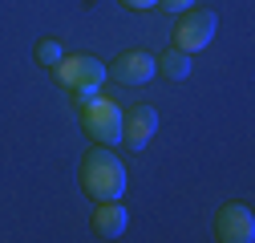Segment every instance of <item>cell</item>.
<instances>
[{
    "instance_id": "4",
    "label": "cell",
    "mask_w": 255,
    "mask_h": 243,
    "mask_svg": "<svg viewBox=\"0 0 255 243\" xmlns=\"http://www.w3.org/2000/svg\"><path fill=\"white\" fill-rule=\"evenodd\" d=\"M57 81L69 89V94H93V89H102V81H106V65L98 57H89V53H65L57 61Z\"/></svg>"
},
{
    "instance_id": "10",
    "label": "cell",
    "mask_w": 255,
    "mask_h": 243,
    "mask_svg": "<svg viewBox=\"0 0 255 243\" xmlns=\"http://www.w3.org/2000/svg\"><path fill=\"white\" fill-rule=\"evenodd\" d=\"M33 57H37V65H45V69H53L61 57H65V45H61L57 37H45V41H37V49H33Z\"/></svg>"
},
{
    "instance_id": "12",
    "label": "cell",
    "mask_w": 255,
    "mask_h": 243,
    "mask_svg": "<svg viewBox=\"0 0 255 243\" xmlns=\"http://www.w3.org/2000/svg\"><path fill=\"white\" fill-rule=\"evenodd\" d=\"M166 12H182V8H190V4H199V0H158Z\"/></svg>"
},
{
    "instance_id": "5",
    "label": "cell",
    "mask_w": 255,
    "mask_h": 243,
    "mask_svg": "<svg viewBox=\"0 0 255 243\" xmlns=\"http://www.w3.org/2000/svg\"><path fill=\"white\" fill-rule=\"evenodd\" d=\"M215 239L219 243H255V211L243 199H231L215 215Z\"/></svg>"
},
{
    "instance_id": "2",
    "label": "cell",
    "mask_w": 255,
    "mask_h": 243,
    "mask_svg": "<svg viewBox=\"0 0 255 243\" xmlns=\"http://www.w3.org/2000/svg\"><path fill=\"white\" fill-rule=\"evenodd\" d=\"M77 118H81V126L93 142H102V146H118L122 142V106L106 94H81L77 98Z\"/></svg>"
},
{
    "instance_id": "7",
    "label": "cell",
    "mask_w": 255,
    "mask_h": 243,
    "mask_svg": "<svg viewBox=\"0 0 255 243\" xmlns=\"http://www.w3.org/2000/svg\"><path fill=\"white\" fill-rule=\"evenodd\" d=\"M154 57L146 49H122L110 65H106V77H114L118 85H146L154 77Z\"/></svg>"
},
{
    "instance_id": "1",
    "label": "cell",
    "mask_w": 255,
    "mask_h": 243,
    "mask_svg": "<svg viewBox=\"0 0 255 243\" xmlns=\"http://www.w3.org/2000/svg\"><path fill=\"white\" fill-rule=\"evenodd\" d=\"M81 191L89 195V199H122L126 195V166H122V158L114 154L110 146H102V142H93L89 150H85V158H81Z\"/></svg>"
},
{
    "instance_id": "11",
    "label": "cell",
    "mask_w": 255,
    "mask_h": 243,
    "mask_svg": "<svg viewBox=\"0 0 255 243\" xmlns=\"http://www.w3.org/2000/svg\"><path fill=\"white\" fill-rule=\"evenodd\" d=\"M118 4L134 8V12H150V8H158V0H118Z\"/></svg>"
},
{
    "instance_id": "8",
    "label": "cell",
    "mask_w": 255,
    "mask_h": 243,
    "mask_svg": "<svg viewBox=\"0 0 255 243\" xmlns=\"http://www.w3.org/2000/svg\"><path fill=\"white\" fill-rule=\"evenodd\" d=\"M126 223H130V211L118 199H102L98 211H93V235H102V239H118L126 231Z\"/></svg>"
},
{
    "instance_id": "9",
    "label": "cell",
    "mask_w": 255,
    "mask_h": 243,
    "mask_svg": "<svg viewBox=\"0 0 255 243\" xmlns=\"http://www.w3.org/2000/svg\"><path fill=\"white\" fill-rule=\"evenodd\" d=\"M154 69L162 73V77H170V81H186L190 77V53H182V49H162L154 57Z\"/></svg>"
},
{
    "instance_id": "3",
    "label": "cell",
    "mask_w": 255,
    "mask_h": 243,
    "mask_svg": "<svg viewBox=\"0 0 255 243\" xmlns=\"http://www.w3.org/2000/svg\"><path fill=\"white\" fill-rule=\"evenodd\" d=\"M215 28H219V12L215 8H182L178 12V24H174V49L182 53H203L211 41H215Z\"/></svg>"
},
{
    "instance_id": "6",
    "label": "cell",
    "mask_w": 255,
    "mask_h": 243,
    "mask_svg": "<svg viewBox=\"0 0 255 243\" xmlns=\"http://www.w3.org/2000/svg\"><path fill=\"white\" fill-rule=\"evenodd\" d=\"M158 134V110L146 106V102H134V106H122V142L134 150H146L150 138Z\"/></svg>"
}]
</instances>
